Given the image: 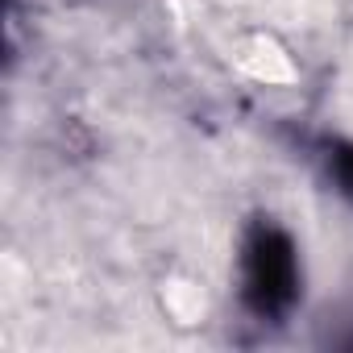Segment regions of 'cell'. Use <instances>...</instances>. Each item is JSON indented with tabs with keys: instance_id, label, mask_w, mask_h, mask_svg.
Masks as SVG:
<instances>
[{
	"instance_id": "obj_1",
	"label": "cell",
	"mask_w": 353,
	"mask_h": 353,
	"mask_svg": "<svg viewBox=\"0 0 353 353\" xmlns=\"http://www.w3.org/2000/svg\"><path fill=\"white\" fill-rule=\"evenodd\" d=\"M291 287H295V262L287 241L274 233H262L250 250V299L262 312H274L291 299Z\"/></svg>"
},
{
	"instance_id": "obj_2",
	"label": "cell",
	"mask_w": 353,
	"mask_h": 353,
	"mask_svg": "<svg viewBox=\"0 0 353 353\" xmlns=\"http://www.w3.org/2000/svg\"><path fill=\"white\" fill-rule=\"evenodd\" d=\"M349 183H353V174H349Z\"/></svg>"
}]
</instances>
